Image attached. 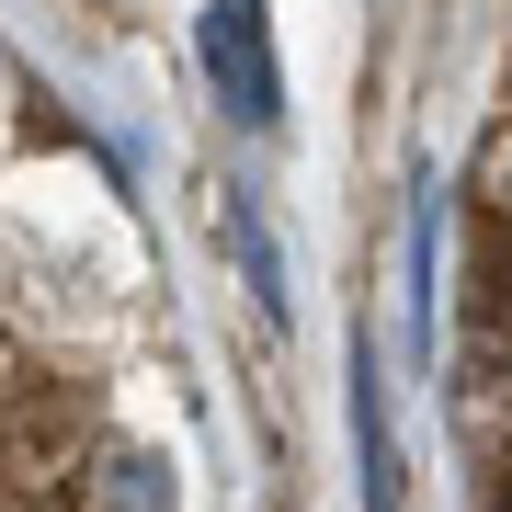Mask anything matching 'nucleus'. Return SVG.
<instances>
[{
  "label": "nucleus",
  "mask_w": 512,
  "mask_h": 512,
  "mask_svg": "<svg viewBox=\"0 0 512 512\" xmlns=\"http://www.w3.org/2000/svg\"><path fill=\"white\" fill-rule=\"evenodd\" d=\"M205 80L239 126H285V69H274V23L262 0H205Z\"/></svg>",
  "instance_id": "nucleus-1"
}]
</instances>
